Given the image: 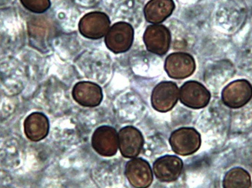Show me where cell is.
I'll return each mask as SVG.
<instances>
[{"label":"cell","instance_id":"obj_18","mask_svg":"<svg viewBox=\"0 0 252 188\" xmlns=\"http://www.w3.org/2000/svg\"><path fill=\"white\" fill-rule=\"evenodd\" d=\"M23 6L33 13H44L50 7V0H20Z\"/></svg>","mask_w":252,"mask_h":188},{"label":"cell","instance_id":"obj_1","mask_svg":"<svg viewBox=\"0 0 252 188\" xmlns=\"http://www.w3.org/2000/svg\"><path fill=\"white\" fill-rule=\"evenodd\" d=\"M201 135L196 129L182 127L170 135L169 144L175 154L189 156L196 153L201 146Z\"/></svg>","mask_w":252,"mask_h":188},{"label":"cell","instance_id":"obj_16","mask_svg":"<svg viewBox=\"0 0 252 188\" xmlns=\"http://www.w3.org/2000/svg\"><path fill=\"white\" fill-rule=\"evenodd\" d=\"M175 8L172 0H152L145 8V16L149 22L158 24L165 21Z\"/></svg>","mask_w":252,"mask_h":188},{"label":"cell","instance_id":"obj_5","mask_svg":"<svg viewBox=\"0 0 252 188\" xmlns=\"http://www.w3.org/2000/svg\"><path fill=\"white\" fill-rule=\"evenodd\" d=\"M252 98V84L245 79L231 82L222 91V101L232 108L244 107Z\"/></svg>","mask_w":252,"mask_h":188},{"label":"cell","instance_id":"obj_17","mask_svg":"<svg viewBox=\"0 0 252 188\" xmlns=\"http://www.w3.org/2000/svg\"><path fill=\"white\" fill-rule=\"evenodd\" d=\"M252 179L247 171L243 168L230 169L225 175L223 181V188H250Z\"/></svg>","mask_w":252,"mask_h":188},{"label":"cell","instance_id":"obj_13","mask_svg":"<svg viewBox=\"0 0 252 188\" xmlns=\"http://www.w3.org/2000/svg\"><path fill=\"white\" fill-rule=\"evenodd\" d=\"M72 93L76 103L83 107H97L103 100L101 88L93 82H79L73 87Z\"/></svg>","mask_w":252,"mask_h":188},{"label":"cell","instance_id":"obj_6","mask_svg":"<svg viewBox=\"0 0 252 188\" xmlns=\"http://www.w3.org/2000/svg\"><path fill=\"white\" fill-rule=\"evenodd\" d=\"M179 99V89L175 83L161 82L153 90L151 103L154 109L167 112L175 107Z\"/></svg>","mask_w":252,"mask_h":188},{"label":"cell","instance_id":"obj_4","mask_svg":"<svg viewBox=\"0 0 252 188\" xmlns=\"http://www.w3.org/2000/svg\"><path fill=\"white\" fill-rule=\"evenodd\" d=\"M125 175L134 188H148L154 180L151 165L142 158H132L126 166Z\"/></svg>","mask_w":252,"mask_h":188},{"label":"cell","instance_id":"obj_7","mask_svg":"<svg viewBox=\"0 0 252 188\" xmlns=\"http://www.w3.org/2000/svg\"><path fill=\"white\" fill-rule=\"evenodd\" d=\"M119 149L124 158H137L144 147V139L138 129L127 126L123 127L118 133Z\"/></svg>","mask_w":252,"mask_h":188},{"label":"cell","instance_id":"obj_10","mask_svg":"<svg viewBox=\"0 0 252 188\" xmlns=\"http://www.w3.org/2000/svg\"><path fill=\"white\" fill-rule=\"evenodd\" d=\"M195 69L193 57L188 54H173L167 57L165 62V70L172 79H186L194 73Z\"/></svg>","mask_w":252,"mask_h":188},{"label":"cell","instance_id":"obj_15","mask_svg":"<svg viewBox=\"0 0 252 188\" xmlns=\"http://www.w3.org/2000/svg\"><path fill=\"white\" fill-rule=\"evenodd\" d=\"M28 35L31 44L36 49H44L49 41L52 26L45 17H33L28 24Z\"/></svg>","mask_w":252,"mask_h":188},{"label":"cell","instance_id":"obj_14","mask_svg":"<svg viewBox=\"0 0 252 188\" xmlns=\"http://www.w3.org/2000/svg\"><path fill=\"white\" fill-rule=\"evenodd\" d=\"M24 130L28 139L32 142H39L49 134V119L42 113H32L25 119Z\"/></svg>","mask_w":252,"mask_h":188},{"label":"cell","instance_id":"obj_9","mask_svg":"<svg viewBox=\"0 0 252 188\" xmlns=\"http://www.w3.org/2000/svg\"><path fill=\"white\" fill-rule=\"evenodd\" d=\"M183 168L184 163L181 158L175 155H165L154 162L153 172L160 182H172L181 176Z\"/></svg>","mask_w":252,"mask_h":188},{"label":"cell","instance_id":"obj_8","mask_svg":"<svg viewBox=\"0 0 252 188\" xmlns=\"http://www.w3.org/2000/svg\"><path fill=\"white\" fill-rule=\"evenodd\" d=\"M133 28L126 23H117L107 31L106 45L112 52L116 53L128 51L132 44Z\"/></svg>","mask_w":252,"mask_h":188},{"label":"cell","instance_id":"obj_3","mask_svg":"<svg viewBox=\"0 0 252 188\" xmlns=\"http://www.w3.org/2000/svg\"><path fill=\"white\" fill-rule=\"evenodd\" d=\"M179 99L186 107L199 109L208 106L211 100V93L199 82L189 81L179 89Z\"/></svg>","mask_w":252,"mask_h":188},{"label":"cell","instance_id":"obj_11","mask_svg":"<svg viewBox=\"0 0 252 188\" xmlns=\"http://www.w3.org/2000/svg\"><path fill=\"white\" fill-rule=\"evenodd\" d=\"M110 21L107 15L94 12L83 17L79 23V30L86 37L100 39L107 33Z\"/></svg>","mask_w":252,"mask_h":188},{"label":"cell","instance_id":"obj_2","mask_svg":"<svg viewBox=\"0 0 252 188\" xmlns=\"http://www.w3.org/2000/svg\"><path fill=\"white\" fill-rule=\"evenodd\" d=\"M92 145L94 151L103 157H113L119 149L118 133L110 126H100L92 137Z\"/></svg>","mask_w":252,"mask_h":188},{"label":"cell","instance_id":"obj_12","mask_svg":"<svg viewBox=\"0 0 252 188\" xmlns=\"http://www.w3.org/2000/svg\"><path fill=\"white\" fill-rule=\"evenodd\" d=\"M144 40L150 52L157 54H165L169 49V31L162 25L149 26L144 34Z\"/></svg>","mask_w":252,"mask_h":188}]
</instances>
